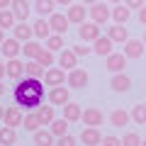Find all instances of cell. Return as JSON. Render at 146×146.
<instances>
[{"mask_svg":"<svg viewBox=\"0 0 146 146\" xmlns=\"http://www.w3.org/2000/svg\"><path fill=\"white\" fill-rule=\"evenodd\" d=\"M44 85L46 83L42 78H27V76H22L20 80H15V88H12L15 105H20L25 112L39 110L44 105Z\"/></svg>","mask_w":146,"mask_h":146,"instance_id":"cell-1","label":"cell"},{"mask_svg":"<svg viewBox=\"0 0 146 146\" xmlns=\"http://www.w3.org/2000/svg\"><path fill=\"white\" fill-rule=\"evenodd\" d=\"M90 10H88V15H90V20L93 22H98L100 27L102 25H107L110 20H112V7H110V3H93V5H88Z\"/></svg>","mask_w":146,"mask_h":146,"instance_id":"cell-2","label":"cell"},{"mask_svg":"<svg viewBox=\"0 0 146 146\" xmlns=\"http://www.w3.org/2000/svg\"><path fill=\"white\" fill-rule=\"evenodd\" d=\"M78 36H80V42L85 44H93L95 39L100 36V25L93 20H85L83 25H78Z\"/></svg>","mask_w":146,"mask_h":146,"instance_id":"cell-3","label":"cell"},{"mask_svg":"<svg viewBox=\"0 0 146 146\" xmlns=\"http://www.w3.org/2000/svg\"><path fill=\"white\" fill-rule=\"evenodd\" d=\"M127 54L124 51H112L110 56H105V68L107 71H112V73H122L127 68Z\"/></svg>","mask_w":146,"mask_h":146,"instance_id":"cell-4","label":"cell"},{"mask_svg":"<svg viewBox=\"0 0 146 146\" xmlns=\"http://www.w3.org/2000/svg\"><path fill=\"white\" fill-rule=\"evenodd\" d=\"M66 85L68 88H76V90H83L85 85H88V73H85V68H71L68 71V78H66Z\"/></svg>","mask_w":146,"mask_h":146,"instance_id":"cell-5","label":"cell"},{"mask_svg":"<svg viewBox=\"0 0 146 146\" xmlns=\"http://www.w3.org/2000/svg\"><path fill=\"white\" fill-rule=\"evenodd\" d=\"M66 78H68V73H66V68H46V73H44V83H46V88H56V85H63L66 83Z\"/></svg>","mask_w":146,"mask_h":146,"instance_id":"cell-6","label":"cell"},{"mask_svg":"<svg viewBox=\"0 0 146 146\" xmlns=\"http://www.w3.org/2000/svg\"><path fill=\"white\" fill-rule=\"evenodd\" d=\"M68 20H71V25H83L85 20H88V7H85V3H71L66 10Z\"/></svg>","mask_w":146,"mask_h":146,"instance_id":"cell-7","label":"cell"},{"mask_svg":"<svg viewBox=\"0 0 146 146\" xmlns=\"http://www.w3.org/2000/svg\"><path fill=\"white\" fill-rule=\"evenodd\" d=\"M3 122H5L7 127H22V122H25V110L20 107V105H10V107H5V117H3Z\"/></svg>","mask_w":146,"mask_h":146,"instance_id":"cell-8","label":"cell"},{"mask_svg":"<svg viewBox=\"0 0 146 146\" xmlns=\"http://www.w3.org/2000/svg\"><path fill=\"white\" fill-rule=\"evenodd\" d=\"M46 100L51 105H56V107H63L66 102H71V93H68V88H63V85H56V88H51L46 93Z\"/></svg>","mask_w":146,"mask_h":146,"instance_id":"cell-9","label":"cell"},{"mask_svg":"<svg viewBox=\"0 0 146 146\" xmlns=\"http://www.w3.org/2000/svg\"><path fill=\"white\" fill-rule=\"evenodd\" d=\"M110 88L115 90V93H129V90H131V78L127 76L124 71H122V73H112Z\"/></svg>","mask_w":146,"mask_h":146,"instance_id":"cell-10","label":"cell"},{"mask_svg":"<svg viewBox=\"0 0 146 146\" xmlns=\"http://www.w3.org/2000/svg\"><path fill=\"white\" fill-rule=\"evenodd\" d=\"M112 51H115V42L107 34H100L93 42V54H98V56H110Z\"/></svg>","mask_w":146,"mask_h":146,"instance_id":"cell-11","label":"cell"},{"mask_svg":"<svg viewBox=\"0 0 146 146\" xmlns=\"http://www.w3.org/2000/svg\"><path fill=\"white\" fill-rule=\"evenodd\" d=\"M56 66L66 68V71L76 68V66H78V54L73 51V49H61V51H58V56H56Z\"/></svg>","mask_w":146,"mask_h":146,"instance_id":"cell-12","label":"cell"},{"mask_svg":"<svg viewBox=\"0 0 146 146\" xmlns=\"http://www.w3.org/2000/svg\"><path fill=\"white\" fill-rule=\"evenodd\" d=\"M0 51H3V56L7 58H17L22 54V42L20 39H15V36H10V39H5V42L0 44Z\"/></svg>","mask_w":146,"mask_h":146,"instance_id":"cell-13","label":"cell"},{"mask_svg":"<svg viewBox=\"0 0 146 146\" xmlns=\"http://www.w3.org/2000/svg\"><path fill=\"white\" fill-rule=\"evenodd\" d=\"M80 141H83V146H100L102 144V131L98 127H83Z\"/></svg>","mask_w":146,"mask_h":146,"instance_id":"cell-14","label":"cell"},{"mask_svg":"<svg viewBox=\"0 0 146 146\" xmlns=\"http://www.w3.org/2000/svg\"><path fill=\"white\" fill-rule=\"evenodd\" d=\"M49 25H51V29L56 32V34H66L68 27H71V20H68V15H63V12H51V15H49Z\"/></svg>","mask_w":146,"mask_h":146,"instance_id":"cell-15","label":"cell"},{"mask_svg":"<svg viewBox=\"0 0 146 146\" xmlns=\"http://www.w3.org/2000/svg\"><path fill=\"white\" fill-rule=\"evenodd\" d=\"M83 122L85 127H102V122H105V115H102V110H98V107H85L83 110Z\"/></svg>","mask_w":146,"mask_h":146,"instance_id":"cell-16","label":"cell"},{"mask_svg":"<svg viewBox=\"0 0 146 146\" xmlns=\"http://www.w3.org/2000/svg\"><path fill=\"white\" fill-rule=\"evenodd\" d=\"M107 36L115 44H122V46H124V44L129 42V29H127L124 25H117V22H115L112 27H107Z\"/></svg>","mask_w":146,"mask_h":146,"instance_id":"cell-17","label":"cell"},{"mask_svg":"<svg viewBox=\"0 0 146 146\" xmlns=\"http://www.w3.org/2000/svg\"><path fill=\"white\" fill-rule=\"evenodd\" d=\"M32 27H34V36H36V39H44V42L54 34L51 25H49V17H39V20H34Z\"/></svg>","mask_w":146,"mask_h":146,"instance_id":"cell-18","label":"cell"},{"mask_svg":"<svg viewBox=\"0 0 146 146\" xmlns=\"http://www.w3.org/2000/svg\"><path fill=\"white\" fill-rule=\"evenodd\" d=\"M12 12H15V17H17V22H27V17L34 12V7L27 3V0H12Z\"/></svg>","mask_w":146,"mask_h":146,"instance_id":"cell-19","label":"cell"},{"mask_svg":"<svg viewBox=\"0 0 146 146\" xmlns=\"http://www.w3.org/2000/svg\"><path fill=\"white\" fill-rule=\"evenodd\" d=\"M5 68H7V78H12V80H20L22 76H25V61H20V56L17 58H7Z\"/></svg>","mask_w":146,"mask_h":146,"instance_id":"cell-20","label":"cell"},{"mask_svg":"<svg viewBox=\"0 0 146 146\" xmlns=\"http://www.w3.org/2000/svg\"><path fill=\"white\" fill-rule=\"evenodd\" d=\"M144 46H146L144 39H129L122 51L127 54V58H141V56H144Z\"/></svg>","mask_w":146,"mask_h":146,"instance_id":"cell-21","label":"cell"},{"mask_svg":"<svg viewBox=\"0 0 146 146\" xmlns=\"http://www.w3.org/2000/svg\"><path fill=\"white\" fill-rule=\"evenodd\" d=\"M112 20L117 25H127L131 20V7L127 3H119V5H112Z\"/></svg>","mask_w":146,"mask_h":146,"instance_id":"cell-22","label":"cell"},{"mask_svg":"<svg viewBox=\"0 0 146 146\" xmlns=\"http://www.w3.org/2000/svg\"><path fill=\"white\" fill-rule=\"evenodd\" d=\"M32 139H34V146H56V136L51 134V129H44V127L36 129Z\"/></svg>","mask_w":146,"mask_h":146,"instance_id":"cell-23","label":"cell"},{"mask_svg":"<svg viewBox=\"0 0 146 146\" xmlns=\"http://www.w3.org/2000/svg\"><path fill=\"white\" fill-rule=\"evenodd\" d=\"M22 127L34 134L36 129H42V127H44V122H42V117H39L36 110H29V112H25V122H22Z\"/></svg>","mask_w":146,"mask_h":146,"instance_id":"cell-24","label":"cell"},{"mask_svg":"<svg viewBox=\"0 0 146 146\" xmlns=\"http://www.w3.org/2000/svg\"><path fill=\"white\" fill-rule=\"evenodd\" d=\"M12 36H15V39H20V42L25 44V42H29L32 36H34V27L27 25V22H17V25L12 27Z\"/></svg>","mask_w":146,"mask_h":146,"instance_id":"cell-25","label":"cell"},{"mask_svg":"<svg viewBox=\"0 0 146 146\" xmlns=\"http://www.w3.org/2000/svg\"><path fill=\"white\" fill-rule=\"evenodd\" d=\"M44 73H46V68L36 61V58L25 61V76H27V78H42L44 80Z\"/></svg>","mask_w":146,"mask_h":146,"instance_id":"cell-26","label":"cell"},{"mask_svg":"<svg viewBox=\"0 0 146 146\" xmlns=\"http://www.w3.org/2000/svg\"><path fill=\"white\" fill-rule=\"evenodd\" d=\"M129 122H131V115L127 112V110H122V107L112 110V115H110V124H112V127H117V129H122V127H127Z\"/></svg>","mask_w":146,"mask_h":146,"instance_id":"cell-27","label":"cell"},{"mask_svg":"<svg viewBox=\"0 0 146 146\" xmlns=\"http://www.w3.org/2000/svg\"><path fill=\"white\" fill-rule=\"evenodd\" d=\"M32 7L39 17H49L51 12H56V0H34Z\"/></svg>","mask_w":146,"mask_h":146,"instance_id":"cell-28","label":"cell"},{"mask_svg":"<svg viewBox=\"0 0 146 146\" xmlns=\"http://www.w3.org/2000/svg\"><path fill=\"white\" fill-rule=\"evenodd\" d=\"M63 117H66L71 124L73 122H80L83 119V107H80L78 102H66L63 105Z\"/></svg>","mask_w":146,"mask_h":146,"instance_id":"cell-29","label":"cell"},{"mask_svg":"<svg viewBox=\"0 0 146 146\" xmlns=\"http://www.w3.org/2000/svg\"><path fill=\"white\" fill-rule=\"evenodd\" d=\"M68 124H71V122H68L66 117H56V119L49 124V129H51V134L58 139V136H66L68 134Z\"/></svg>","mask_w":146,"mask_h":146,"instance_id":"cell-30","label":"cell"},{"mask_svg":"<svg viewBox=\"0 0 146 146\" xmlns=\"http://www.w3.org/2000/svg\"><path fill=\"white\" fill-rule=\"evenodd\" d=\"M0 144L3 146H15L17 144V131L15 127H0Z\"/></svg>","mask_w":146,"mask_h":146,"instance_id":"cell-31","label":"cell"},{"mask_svg":"<svg viewBox=\"0 0 146 146\" xmlns=\"http://www.w3.org/2000/svg\"><path fill=\"white\" fill-rule=\"evenodd\" d=\"M129 115H131V122H134V124L144 127L146 124V105L144 102H136L134 107L129 110Z\"/></svg>","mask_w":146,"mask_h":146,"instance_id":"cell-32","label":"cell"},{"mask_svg":"<svg viewBox=\"0 0 146 146\" xmlns=\"http://www.w3.org/2000/svg\"><path fill=\"white\" fill-rule=\"evenodd\" d=\"M36 112H39V117H42L44 127H49L54 119H56V105H51V102H49V105H42Z\"/></svg>","mask_w":146,"mask_h":146,"instance_id":"cell-33","label":"cell"},{"mask_svg":"<svg viewBox=\"0 0 146 146\" xmlns=\"http://www.w3.org/2000/svg\"><path fill=\"white\" fill-rule=\"evenodd\" d=\"M42 49H44V46H42L39 42H34V39H29V42H25V44H22V54H25V58H27V61H29V58H36Z\"/></svg>","mask_w":146,"mask_h":146,"instance_id":"cell-34","label":"cell"},{"mask_svg":"<svg viewBox=\"0 0 146 146\" xmlns=\"http://www.w3.org/2000/svg\"><path fill=\"white\" fill-rule=\"evenodd\" d=\"M17 25V17L12 12V7H5V10H0V27L3 29H12Z\"/></svg>","mask_w":146,"mask_h":146,"instance_id":"cell-35","label":"cell"},{"mask_svg":"<svg viewBox=\"0 0 146 146\" xmlns=\"http://www.w3.org/2000/svg\"><path fill=\"white\" fill-rule=\"evenodd\" d=\"M36 61L42 63L44 68H51L54 63H56V51H51V49H46V46H44L42 51H39V56H36Z\"/></svg>","mask_w":146,"mask_h":146,"instance_id":"cell-36","label":"cell"},{"mask_svg":"<svg viewBox=\"0 0 146 146\" xmlns=\"http://www.w3.org/2000/svg\"><path fill=\"white\" fill-rule=\"evenodd\" d=\"M63 36H66V34H56V32H54L46 42H44V46L51 49V51H61V49H63Z\"/></svg>","mask_w":146,"mask_h":146,"instance_id":"cell-37","label":"cell"},{"mask_svg":"<svg viewBox=\"0 0 146 146\" xmlns=\"http://www.w3.org/2000/svg\"><path fill=\"white\" fill-rule=\"evenodd\" d=\"M141 136L136 134V131H127L124 136H122V146H141Z\"/></svg>","mask_w":146,"mask_h":146,"instance_id":"cell-38","label":"cell"},{"mask_svg":"<svg viewBox=\"0 0 146 146\" xmlns=\"http://www.w3.org/2000/svg\"><path fill=\"white\" fill-rule=\"evenodd\" d=\"M71 49H73L76 54H78V58H80V56L85 58L88 54H93V49H90V46H85V42H83V44H76V46H71Z\"/></svg>","mask_w":146,"mask_h":146,"instance_id":"cell-39","label":"cell"},{"mask_svg":"<svg viewBox=\"0 0 146 146\" xmlns=\"http://www.w3.org/2000/svg\"><path fill=\"white\" fill-rule=\"evenodd\" d=\"M56 146H76V136H71V134L58 136V139H56Z\"/></svg>","mask_w":146,"mask_h":146,"instance_id":"cell-40","label":"cell"},{"mask_svg":"<svg viewBox=\"0 0 146 146\" xmlns=\"http://www.w3.org/2000/svg\"><path fill=\"white\" fill-rule=\"evenodd\" d=\"M102 146H122L119 136H102Z\"/></svg>","mask_w":146,"mask_h":146,"instance_id":"cell-41","label":"cell"},{"mask_svg":"<svg viewBox=\"0 0 146 146\" xmlns=\"http://www.w3.org/2000/svg\"><path fill=\"white\" fill-rule=\"evenodd\" d=\"M124 3L131 7V10H141V7L146 5V0H124Z\"/></svg>","mask_w":146,"mask_h":146,"instance_id":"cell-42","label":"cell"},{"mask_svg":"<svg viewBox=\"0 0 146 146\" xmlns=\"http://www.w3.org/2000/svg\"><path fill=\"white\" fill-rule=\"evenodd\" d=\"M7 78V68H5V61H0V80Z\"/></svg>","mask_w":146,"mask_h":146,"instance_id":"cell-43","label":"cell"},{"mask_svg":"<svg viewBox=\"0 0 146 146\" xmlns=\"http://www.w3.org/2000/svg\"><path fill=\"white\" fill-rule=\"evenodd\" d=\"M139 22H141V25H146V5L139 10Z\"/></svg>","mask_w":146,"mask_h":146,"instance_id":"cell-44","label":"cell"},{"mask_svg":"<svg viewBox=\"0 0 146 146\" xmlns=\"http://www.w3.org/2000/svg\"><path fill=\"white\" fill-rule=\"evenodd\" d=\"M12 5V0H0V10H5V7Z\"/></svg>","mask_w":146,"mask_h":146,"instance_id":"cell-45","label":"cell"},{"mask_svg":"<svg viewBox=\"0 0 146 146\" xmlns=\"http://www.w3.org/2000/svg\"><path fill=\"white\" fill-rule=\"evenodd\" d=\"M71 3H73V0H56V5H63V7H68Z\"/></svg>","mask_w":146,"mask_h":146,"instance_id":"cell-46","label":"cell"},{"mask_svg":"<svg viewBox=\"0 0 146 146\" xmlns=\"http://www.w3.org/2000/svg\"><path fill=\"white\" fill-rule=\"evenodd\" d=\"M5 39H7V36H5V29H3V27H0V44L5 42Z\"/></svg>","mask_w":146,"mask_h":146,"instance_id":"cell-47","label":"cell"},{"mask_svg":"<svg viewBox=\"0 0 146 146\" xmlns=\"http://www.w3.org/2000/svg\"><path fill=\"white\" fill-rule=\"evenodd\" d=\"M3 95H5V83L0 80V98H3Z\"/></svg>","mask_w":146,"mask_h":146,"instance_id":"cell-48","label":"cell"},{"mask_svg":"<svg viewBox=\"0 0 146 146\" xmlns=\"http://www.w3.org/2000/svg\"><path fill=\"white\" fill-rule=\"evenodd\" d=\"M110 5H119V3H124V0H107Z\"/></svg>","mask_w":146,"mask_h":146,"instance_id":"cell-49","label":"cell"},{"mask_svg":"<svg viewBox=\"0 0 146 146\" xmlns=\"http://www.w3.org/2000/svg\"><path fill=\"white\" fill-rule=\"evenodd\" d=\"M3 117H5V107L0 105V122H3Z\"/></svg>","mask_w":146,"mask_h":146,"instance_id":"cell-50","label":"cell"},{"mask_svg":"<svg viewBox=\"0 0 146 146\" xmlns=\"http://www.w3.org/2000/svg\"><path fill=\"white\" fill-rule=\"evenodd\" d=\"M80 3H85V5H93V3H98V0H80Z\"/></svg>","mask_w":146,"mask_h":146,"instance_id":"cell-51","label":"cell"},{"mask_svg":"<svg viewBox=\"0 0 146 146\" xmlns=\"http://www.w3.org/2000/svg\"><path fill=\"white\" fill-rule=\"evenodd\" d=\"M141 146H146V139H144V141H141Z\"/></svg>","mask_w":146,"mask_h":146,"instance_id":"cell-52","label":"cell"},{"mask_svg":"<svg viewBox=\"0 0 146 146\" xmlns=\"http://www.w3.org/2000/svg\"><path fill=\"white\" fill-rule=\"evenodd\" d=\"M144 44H146V32H144Z\"/></svg>","mask_w":146,"mask_h":146,"instance_id":"cell-53","label":"cell"},{"mask_svg":"<svg viewBox=\"0 0 146 146\" xmlns=\"http://www.w3.org/2000/svg\"><path fill=\"white\" fill-rule=\"evenodd\" d=\"M0 146H3V144H0Z\"/></svg>","mask_w":146,"mask_h":146,"instance_id":"cell-54","label":"cell"}]
</instances>
